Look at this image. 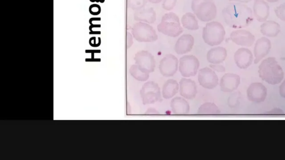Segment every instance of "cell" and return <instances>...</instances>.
Returning a JSON list of instances; mask_svg holds the SVG:
<instances>
[{
    "instance_id": "8992f818",
    "label": "cell",
    "mask_w": 285,
    "mask_h": 160,
    "mask_svg": "<svg viewBox=\"0 0 285 160\" xmlns=\"http://www.w3.org/2000/svg\"><path fill=\"white\" fill-rule=\"evenodd\" d=\"M132 35L140 42H152L158 40V35L152 26L139 22L132 27Z\"/></svg>"
},
{
    "instance_id": "6da1fadb",
    "label": "cell",
    "mask_w": 285,
    "mask_h": 160,
    "mask_svg": "<svg viewBox=\"0 0 285 160\" xmlns=\"http://www.w3.org/2000/svg\"><path fill=\"white\" fill-rule=\"evenodd\" d=\"M222 14L227 25L233 29L245 28L254 20L252 10L241 3L228 4Z\"/></svg>"
},
{
    "instance_id": "3957f363",
    "label": "cell",
    "mask_w": 285,
    "mask_h": 160,
    "mask_svg": "<svg viewBox=\"0 0 285 160\" xmlns=\"http://www.w3.org/2000/svg\"><path fill=\"white\" fill-rule=\"evenodd\" d=\"M191 8L201 21L208 23L216 17L217 9L213 0H193Z\"/></svg>"
},
{
    "instance_id": "44dd1931",
    "label": "cell",
    "mask_w": 285,
    "mask_h": 160,
    "mask_svg": "<svg viewBox=\"0 0 285 160\" xmlns=\"http://www.w3.org/2000/svg\"><path fill=\"white\" fill-rule=\"evenodd\" d=\"M227 52L222 47H216L210 49L207 54V60L212 64H220L226 60Z\"/></svg>"
},
{
    "instance_id": "ac0fdd59",
    "label": "cell",
    "mask_w": 285,
    "mask_h": 160,
    "mask_svg": "<svg viewBox=\"0 0 285 160\" xmlns=\"http://www.w3.org/2000/svg\"><path fill=\"white\" fill-rule=\"evenodd\" d=\"M194 39L190 34H184L178 38L175 46V52L178 55H183L192 50L194 46Z\"/></svg>"
},
{
    "instance_id": "8d00e7d4",
    "label": "cell",
    "mask_w": 285,
    "mask_h": 160,
    "mask_svg": "<svg viewBox=\"0 0 285 160\" xmlns=\"http://www.w3.org/2000/svg\"><path fill=\"white\" fill-rule=\"evenodd\" d=\"M230 2H236L239 3H248L252 0H230Z\"/></svg>"
},
{
    "instance_id": "4fadbf2b",
    "label": "cell",
    "mask_w": 285,
    "mask_h": 160,
    "mask_svg": "<svg viewBox=\"0 0 285 160\" xmlns=\"http://www.w3.org/2000/svg\"><path fill=\"white\" fill-rule=\"evenodd\" d=\"M230 38L236 45L244 47L253 46L255 41L254 35L250 31L241 29L233 31Z\"/></svg>"
},
{
    "instance_id": "5bb4252c",
    "label": "cell",
    "mask_w": 285,
    "mask_h": 160,
    "mask_svg": "<svg viewBox=\"0 0 285 160\" xmlns=\"http://www.w3.org/2000/svg\"><path fill=\"white\" fill-rule=\"evenodd\" d=\"M271 48V43L266 37H261L256 41L254 47L255 64H258L260 61L267 56Z\"/></svg>"
},
{
    "instance_id": "603a6c76",
    "label": "cell",
    "mask_w": 285,
    "mask_h": 160,
    "mask_svg": "<svg viewBox=\"0 0 285 160\" xmlns=\"http://www.w3.org/2000/svg\"><path fill=\"white\" fill-rule=\"evenodd\" d=\"M280 31V25L275 21H266L261 26V32L267 37H276Z\"/></svg>"
},
{
    "instance_id": "8fae6325",
    "label": "cell",
    "mask_w": 285,
    "mask_h": 160,
    "mask_svg": "<svg viewBox=\"0 0 285 160\" xmlns=\"http://www.w3.org/2000/svg\"><path fill=\"white\" fill-rule=\"evenodd\" d=\"M178 60L175 55L168 54L161 60L159 69L162 75L166 77L174 75L178 70Z\"/></svg>"
},
{
    "instance_id": "d6986e66",
    "label": "cell",
    "mask_w": 285,
    "mask_h": 160,
    "mask_svg": "<svg viewBox=\"0 0 285 160\" xmlns=\"http://www.w3.org/2000/svg\"><path fill=\"white\" fill-rule=\"evenodd\" d=\"M253 9L255 17L261 23H264L269 18L270 7L264 0H255Z\"/></svg>"
},
{
    "instance_id": "9a60e30c",
    "label": "cell",
    "mask_w": 285,
    "mask_h": 160,
    "mask_svg": "<svg viewBox=\"0 0 285 160\" xmlns=\"http://www.w3.org/2000/svg\"><path fill=\"white\" fill-rule=\"evenodd\" d=\"M253 55L248 48H240L234 54V59L239 69H246L253 62Z\"/></svg>"
},
{
    "instance_id": "e575fe53",
    "label": "cell",
    "mask_w": 285,
    "mask_h": 160,
    "mask_svg": "<svg viewBox=\"0 0 285 160\" xmlns=\"http://www.w3.org/2000/svg\"><path fill=\"white\" fill-rule=\"evenodd\" d=\"M279 92H280V96L285 98V80L282 82L280 88H279Z\"/></svg>"
},
{
    "instance_id": "7a4b0ae2",
    "label": "cell",
    "mask_w": 285,
    "mask_h": 160,
    "mask_svg": "<svg viewBox=\"0 0 285 160\" xmlns=\"http://www.w3.org/2000/svg\"><path fill=\"white\" fill-rule=\"evenodd\" d=\"M259 74L262 80L273 85L280 84L284 77L283 71L275 58L263 60L259 66Z\"/></svg>"
},
{
    "instance_id": "4dcf8cb0",
    "label": "cell",
    "mask_w": 285,
    "mask_h": 160,
    "mask_svg": "<svg viewBox=\"0 0 285 160\" xmlns=\"http://www.w3.org/2000/svg\"><path fill=\"white\" fill-rule=\"evenodd\" d=\"M177 0H164L162 8L167 11H171L176 6Z\"/></svg>"
},
{
    "instance_id": "2e32d148",
    "label": "cell",
    "mask_w": 285,
    "mask_h": 160,
    "mask_svg": "<svg viewBox=\"0 0 285 160\" xmlns=\"http://www.w3.org/2000/svg\"><path fill=\"white\" fill-rule=\"evenodd\" d=\"M241 82L239 76L228 73L222 77L220 81L221 90L224 92H232L237 89Z\"/></svg>"
},
{
    "instance_id": "9c48e42d",
    "label": "cell",
    "mask_w": 285,
    "mask_h": 160,
    "mask_svg": "<svg viewBox=\"0 0 285 160\" xmlns=\"http://www.w3.org/2000/svg\"><path fill=\"white\" fill-rule=\"evenodd\" d=\"M136 64L145 73L150 74L154 71L155 60L153 55L147 51L138 52L135 57Z\"/></svg>"
},
{
    "instance_id": "ba28073f",
    "label": "cell",
    "mask_w": 285,
    "mask_h": 160,
    "mask_svg": "<svg viewBox=\"0 0 285 160\" xmlns=\"http://www.w3.org/2000/svg\"><path fill=\"white\" fill-rule=\"evenodd\" d=\"M199 67V60L193 55H185L180 60L179 70L183 77L194 76L197 74Z\"/></svg>"
},
{
    "instance_id": "f1b7e54d",
    "label": "cell",
    "mask_w": 285,
    "mask_h": 160,
    "mask_svg": "<svg viewBox=\"0 0 285 160\" xmlns=\"http://www.w3.org/2000/svg\"><path fill=\"white\" fill-rule=\"evenodd\" d=\"M241 94L237 91L232 93L228 99V104L231 108H235L239 105Z\"/></svg>"
},
{
    "instance_id": "74e56055",
    "label": "cell",
    "mask_w": 285,
    "mask_h": 160,
    "mask_svg": "<svg viewBox=\"0 0 285 160\" xmlns=\"http://www.w3.org/2000/svg\"><path fill=\"white\" fill-rule=\"evenodd\" d=\"M151 3L153 4H158L162 2V0H147Z\"/></svg>"
},
{
    "instance_id": "d6a6232c",
    "label": "cell",
    "mask_w": 285,
    "mask_h": 160,
    "mask_svg": "<svg viewBox=\"0 0 285 160\" xmlns=\"http://www.w3.org/2000/svg\"><path fill=\"white\" fill-rule=\"evenodd\" d=\"M267 114L268 115H283L284 114L283 111L281 109L279 108H275L273 109L269 112H267Z\"/></svg>"
},
{
    "instance_id": "1f68e13d",
    "label": "cell",
    "mask_w": 285,
    "mask_h": 160,
    "mask_svg": "<svg viewBox=\"0 0 285 160\" xmlns=\"http://www.w3.org/2000/svg\"><path fill=\"white\" fill-rule=\"evenodd\" d=\"M210 67L214 71L218 72V73H224L226 71L224 66L220 64H212L210 65Z\"/></svg>"
},
{
    "instance_id": "5b68a950",
    "label": "cell",
    "mask_w": 285,
    "mask_h": 160,
    "mask_svg": "<svg viewBox=\"0 0 285 160\" xmlns=\"http://www.w3.org/2000/svg\"><path fill=\"white\" fill-rule=\"evenodd\" d=\"M158 31L166 36L176 37L183 32L180 18L174 13H167L157 26Z\"/></svg>"
},
{
    "instance_id": "d4e9b609",
    "label": "cell",
    "mask_w": 285,
    "mask_h": 160,
    "mask_svg": "<svg viewBox=\"0 0 285 160\" xmlns=\"http://www.w3.org/2000/svg\"><path fill=\"white\" fill-rule=\"evenodd\" d=\"M181 23L184 28L189 30L195 31L199 29L198 20L194 14L188 13L182 18Z\"/></svg>"
},
{
    "instance_id": "d590c367",
    "label": "cell",
    "mask_w": 285,
    "mask_h": 160,
    "mask_svg": "<svg viewBox=\"0 0 285 160\" xmlns=\"http://www.w3.org/2000/svg\"><path fill=\"white\" fill-rule=\"evenodd\" d=\"M145 115H159V113L158 110H156L154 108H149L148 109L146 112L145 113Z\"/></svg>"
},
{
    "instance_id": "4316f807",
    "label": "cell",
    "mask_w": 285,
    "mask_h": 160,
    "mask_svg": "<svg viewBox=\"0 0 285 160\" xmlns=\"http://www.w3.org/2000/svg\"><path fill=\"white\" fill-rule=\"evenodd\" d=\"M131 75L136 80L139 81H145L148 80L149 77V74L145 73L139 69L137 65H133L130 69Z\"/></svg>"
},
{
    "instance_id": "e0dca14e",
    "label": "cell",
    "mask_w": 285,
    "mask_h": 160,
    "mask_svg": "<svg viewBox=\"0 0 285 160\" xmlns=\"http://www.w3.org/2000/svg\"><path fill=\"white\" fill-rule=\"evenodd\" d=\"M180 92L183 97L192 100L197 95L196 84L191 79H182L180 82Z\"/></svg>"
},
{
    "instance_id": "7c38bea8",
    "label": "cell",
    "mask_w": 285,
    "mask_h": 160,
    "mask_svg": "<svg viewBox=\"0 0 285 160\" xmlns=\"http://www.w3.org/2000/svg\"><path fill=\"white\" fill-rule=\"evenodd\" d=\"M247 95L249 100L255 103L263 102L267 97L266 87L260 82L251 84L248 88Z\"/></svg>"
},
{
    "instance_id": "7402d4cb",
    "label": "cell",
    "mask_w": 285,
    "mask_h": 160,
    "mask_svg": "<svg viewBox=\"0 0 285 160\" xmlns=\"http://www.w3.org/2000/svg\"><path fill=\"white\" fill-rule=\"evenodd\" d=\"M172 111L175 115H187L189 112L190 107L185 99L176 97L173 98L171 103Z\"/></svg>"
},
{
    "instance_id": "30bf717a",
    "label": "cell",
    "mask_w": 285,
    "mask_h": 160,
    "mask_svg": "<svg viewBox=\"0 0 285 160\" xmlns=\"http://www.w3.org/2000/svg\"><path fill=\"white\" fill-rule=\"evenodd\" d=\"M198 80L200 85L206 89H214L219 85V78L215 71L209 68L199 71Z\"/></svg>"
},
{
    "instance_id": "cb8c5ba5",
    "label": "cell",
    "mask_w": 285,
    "mask_h": 160,
    "mask_svg": "<svg viewBox=\"0 0 285 160\" xmlns=\"http://www.w3.org/2000/svg\"><path fill=\"white\" fill-rule=\"evenodd\" d=\"M179 90L178 82L172 79L167 80L162 89V95L165 99H170L174 96Z\"/></svg>"
},
{
    "instance_id": "ffe728a7",
    "label": "cell",
    "mask_w": 285,
    "mask_h": 160,
    "mask_svg": "<svg viewBox=\"0 0 285 160\" xmlns=\"http://www.w3.org/2000/svg\"><path fill=\"white\" fill-rule=\"evenodd\" d=\"M134 18L137 21L152 24L156 21V13L153 8L142 9L136 11Z\"/></svg>"
},
{
    "instance_id": "f546056e",
    "label": "cell",
    "mask_w": 285,
    "mask_h": 160,
    "mask_svg": "<svg viewBox=\"0 0 285 160\" xmlns=\"http://www.w3.org/2000/svg\"><path fill=\"white\" fill-rule=\"evenodd\" d=\"M275 12L279 19L285 22V3L275 8Z\"/></svg>"
},
{
    "instance_id": "484cf974",
    "label": "cell",
    "mask_w": 285,
    "mask_h": 160,
    "mask_svg": "<svg viewBox=\"0 0 285 160\" xmlns=\"http://www.w3.org/2000/svg\"><path fill=\"white\" fill-rule=\"evenodd\" d=\"M220 114V110L216 104L206 102L201 105L198 110L199 115H217Z\"/></svg>"
},
{
    "instance_id": "277c9868",
    "label": "cell",
    "mask_w": 285,
    "mask_h": 160,
    "mask_svg": "<svg viewBox=\"0 0 285 160\" xmlns=\"http://www.w3.org/2000/svg\"><path fill=\"white\" fill-rule=\"evenodd\" d=\"M225 35L224 27L219 22L211 21L203 29V39L211 46L220 45L224 40Z\"/></svg>"
},
{
    "instance_id": "52a82bcc",
    "label": "cell",
    "mask_w": 285,
    "mask_h": 160,
    "mask_svg": "<svg viewBox=\"0 0 285 160\" xmlns=\"http://www.w3.org/2000/svg\"><path fill=\"white\" fill-rule=\"evenodd\" d=\"M140 94L144 105L153 104L160 101L161 99L160 87L153 81H149L144 84Z\"/></svg>"
},
{
    "instance_id": "836d02e7",
    "label": "cell",
    "mask_w": 285,
    "mask_h": 160,
    "mask_svg": "<svg viewBox=\"0 0 285 160\" xmlns=\"http://www.w3.org/2000/svg\"><path fill=\"white\" fill-rule=\"evenodd\" d=\"M127 48H130L133 44V37L130 32H127Z\"/></svg>"
},
{
    "instance_id": "f35d334b",
    "label": "cell",
    "mask_w": 285,
    "mask_h": 160,
    "mask_svg": "<svg viewBox=\"0 0 285 160\" xmlns=\"http://www.w3.org/2000/svg\"><path fill=\"white\" fill-rule=\"evenodd\" d=\"M267 2H269L271 3H276L279 1V0H266Z\"/></svg>"
},
{
    "instance_id": "83f0119b",
    "label": "cell",
    "mask_w": 285,
    "mask_h": 160,
    "mask_svg": "<svg viewBox=\"0 0 285 160\" xmlns=\"http://www.w3.org/2000/svg\"><path fill=\"white\" fill-rule=\"evenodd\" d=\"M147 3V0H127L128 8L133 10L143 9Z\"/></svg>"
}]
</instances>
